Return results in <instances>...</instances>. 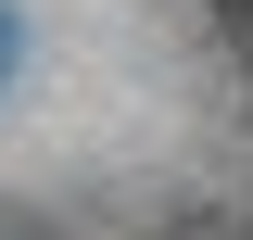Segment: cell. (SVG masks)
Here are the masks:
<instances>
[{"label":"cell","mask_w":253,"mask_h":240,"mask_svg":"<svg viewBox=\"0 0 253 240\" xmlns=\"http://www.w3.org/2000/svg\"><path fill=\"white\" fill-rule=\"evenodd\" d=\"M0 51H13V26H0Z\"/></svg>","instance_id":"obj_1"}]
</instances>
